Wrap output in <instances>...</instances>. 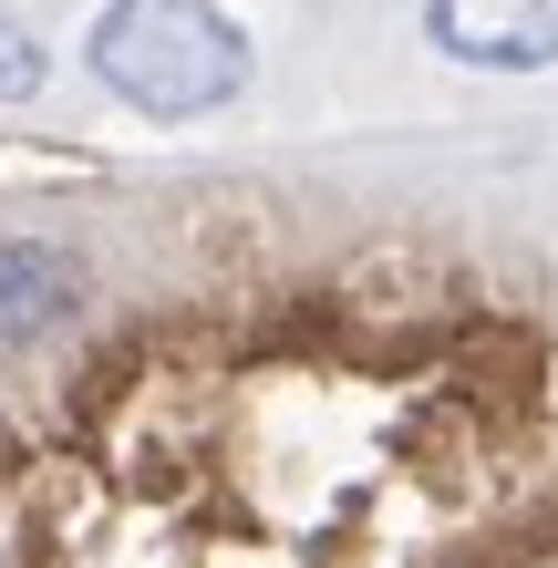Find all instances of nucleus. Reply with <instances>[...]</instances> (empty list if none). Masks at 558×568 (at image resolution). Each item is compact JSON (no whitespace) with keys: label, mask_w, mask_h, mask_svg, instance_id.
Returning a JSON list of instances; mask_svg holds the SVG:
<instances>
[{"label":"nucleus","mask_w":558,"mask_h":568,"mask_svg":"<svg viewBox=\"0 0 558 568\" xmlns=\"http://www.w3.org/2000/svg\"><path fill=\"white\" fill-rule=\"evenodd\" d=\"M83 62L93 83L124 93L135 114L155 124H186V114H217L227 93L248 83V42L217 0H114L104 21L83 31Z\"/></svg>","instance_id":"f257e3e1"},{"label":"nucleus","mask_w":558,"mask_h":568,"mask_svg":"<svg viewBox=\"0 0 558 568\" xmlns=\"http://www.w3.org/2000/svg\"><path fill=\"white\" fill-rule=\"evenodd\" d=\"M424 31L476 73H538L558 62V0H424Z\"/></svg>","instance_id":"f03ea898"},{"label":"nucleus","mask_w":558,"mask_h":568,"mask_svg":"<svg viewBox=\"0 0 558 568\" xmlns=\"http://www.w3.org/2000/svg\"><path fill=\"white\" fill-rule=\"evenodd\" d=\"M52 300H62L52 248H11V258H0V321H11V331H42Z\"/></svg>","instance_id":"7ed1b4c3"},{"label":"nucleus","mask_w":558,"mask_h":568,"mask_svg":"<svg viewBox=\"0 0 558 568\" xmlns=\"http://www.w3.org/2000/svg\"><path fill=\"white\" fill-rule=\"evenodd\" d=\"M31 93H42V42L0 11V104H31Z\"/></svg>","instance_id":"20e7f679"}]
</instances>
